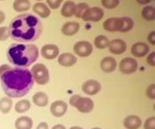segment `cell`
I'll return each mask as SVG.
<instances>
[{"label":"cell","instance_id":"cell-18","mask_svg":"<svg viewBox=\"0 0 155 129\" xmlns=\"http://www.w3.org/2000/svg\"><path fill=\"white\" fill-rule=\"evenodd\" d=\"M80 25L78 22L76 21H69L67 22L62 26L61 33L64 35L68 36H74L80 30Z\"/></svg>","mask_w":155,"mask_h":129},{"label":"cell","instance_id":"cell-39","mask_svg":"<svg viewBox=\"0 0 155 129\" xmlns=\"http://www.w3.org/2000/svg\"><path fill=\"white\" fill-rule=\"evenodd\" d=\"M51 129H66V127H65L63 124H58L53 126V127H51Z\"/></svg>","mask_w":155,"mask_h":129},{"label":"cell","instance_id":"cell-17","mask_svg":"<svg viewBox=\"0 0 155 129\" xmlns=\"http://www.w3.org/2000/svg\"><path fill=\"white\" fill-rule=\"evenodd\" d=\"M77 62V57L69 53H62L58 56V64L63 67H71L75 65Z\"/></svg>","mask_w":155,"mask_h":129},{"label":"cell","instance_id":"cell-37","mask_svg":"<svg viewBox=\"0 0 155 129\" xmlns=\"http://www.w3.org/2000/svg\"><path fill=\"white\" fill-rule=\"evenodd\" d=\"M36 129H48V125L46 122H40Z\"/></svg>","mask_w":155,"mask_h":129},{"label":"cell","instance_id":"cell-13","mask_svg":"<svg viewBox=\"0 0 155 129\" xmlns=\"http://www.w3.org/2000/svg\"><path fill=\"white\" fill-rule=\"evenodd\" d=\"M109 51L115 55H121L127 50V46L124 40L120 39H115L110 41L108 44Z\"/></svg>","mask_w":155,"mask_h":129},{"label":"cell","instance_id":"cell-36","mask_svg":"<svg viewBox=\"0 0 155 129\" xmlns=\"http://www.w3.org/2000/svg\"><path fill=\"white\" fill-rule=\"evenodd\" d=\"M11 68H11L8 65H6V64L2 65V66L0 67V77H1V76L5 72V71H7L8 70L11 69Z\"/></svg>","mask_w":155,"mask_h":129},{"label":"cell","instance_id":"cell-5","mask_svg":"<svg viewBox=\"0 0 155 129\" xmlns=\"http://www.w3.org/2000/svg\"><path fill=\"white\" fill-rule=\"evenodd\" d=\"M69 103L73 107L78 109L81 113H89L94 109V102L89 97H82L80 95H73Z\"/></svg>","mask_w":155,"mask_h":129},{"label":"cell","instance_id":"cell-24","mask_svg":"<svg viewBox=\"0 0 155 129\" xmlns=\"http://www.w3.org/2000/svg\"><path fill=\"white\" fill-rule=\"evenodd\" d=\"M31 107V103L27 100H22L18 101L15 106V110L18 113H24L30 110Z\"/></svg>","mask_w":155,"mask_h":129},{"label":"cell","instance_id":"cell-41","mask_svg":"<svg viewBox=\"0 0 155 129\" xmlns=\"http://www.w3.org/2000/svg\"><path fill=\"white\" fill-rule=\"evenodd\" d=\"M70 129H83V127H80V126H73V127H71Z\"/></svg>","mask_w":155,"mask_h":129},{"label":"cell","instance_id":"cell-2","mask_svg":"<svg viewBox=\"0 0 155 129\" xmlns=\"http://www.w3.org/2000/svg\"><path fill=\"white\" fill-rule=\"evenodd\" d=\"M9 33L14 40L29 42L36 40L42 32V24L31 14H22L15 17L9 24Z\"/></svg>","mask_w":155,"mask_h":129},{"label":"cell","instance_id":"cell-12","mask_svg":"<svg viewBox=\"0 0 155 129\" xmlns=\"http://www.w3.org/2000/svg\"><path fill=\"white\" fill-rule=\"evenodd\" d=\"M68 111V104L63 100H56L51 103L50 112L54 117H61Z\"/></svg>","mask_w":155,"mask_h":129},{"label":"cell","instance_id":"cell-21","mask_svg":"<svg viewBox=\"0 0 155 129\" xmlns=\"http://www.w3.org/2000/svg\"><path fill=\"white\" fill-rule=\"evenodd\" d=\"M76 4L73 1H66L62 6L61 14L64 18H71L75 14Z\"/></svg>","mask_w":155,"mask_h":129},{"label":"cell","instance_id":"cell-27","mask_svg":"<svg viewBox=\"0 0 155 129\" xmlns=\"http://www.w3.org/2000/svg\"><path fill=\"white\" fill-rule=\"evenodd\" d=\"M142 16L146 21H152L155 20V8L153 6L148 5L144 8L142 11Z\"/></svg>","mask_w":155,"mask_h":129},{"label":"cell","instance_id":"cell-40","mask_svg":"<svg viewBox=\"0 0 155 129\" xmlns=\"http://www.w3.org/2000/svg\"><path fill=\"white\" fill-rule=\"evenodd\" d=\"M137 2L139 3H141L142 5H145V4H147V3H150L151 2V1H137Z\"/></svg>","mask_w":155,"mask_h":129},{"label":"cell","instance_id":"cell-10","mask_svg":"<svg viewBox=\"0 0 155 129\" xmlns=\"http://www.w3.org/2000/svg\"><path fill=\"white\" fill-rule=\"evenodd\" d=\"M83 93L89 96L96 95L101 91V85L96 80H88L83 83L81 87Z\"/></svg>","mask_w":155,"mask_h":129},{"label":"cell","instance_id":"cell-35","mask_svg":"<svg viewBox=\"0 0 155 129\" xmlns=\"http://www.w3.org/2000/svg\"><path fill=\"white\" fill-rule=\"evenodd\" d=\"M148 40L151 45H155V31H152L148 34Z\"/></svg>","mask_w":155,"mask_h":129},{"label":"cell","instance_id":"cell-26","mask_svg":"<svg viewBox=\"0 0 155 129\" xmlns=\"http://www.w3.org/2000/svg\"><path fill=\"white\" fill-rule=\"evenodd\" d=\"M12 100L9 97H2L0 100V111L3 114L8 113L12 107Z\"/></svg>","mask_w":155,"mask_h":129},{"label":"cell","instance_id":"cell-1","mask_svg":"<svg viewBox=\"0 0 155 129\" xmlns=\"http://www.w3.org/2000/svg\"><path fill=\"white\" fill-rule=\"evenodd\" d=\"M1 86L9 98H21L27 95L34 83L30 70L14 68L8 70L0 77Z\"/></svg>","mask_w":155,"mask_h":129},{"label":"cell","instance_id":"cell-19","mask_svg":"<svg viewBox=\"0 0 155 129\" xmlns=\"http://www.w3.org/2000/svg\"><path fill=\"white\" fill-rule=\"evenodd\" d=\"M33 12L42 18H47L51 15V11L48 6L42 2H37L33 6Z\"/></svg>","mask_w":155,"mask_h":129},{"label":"cell","instance_id":"cell-9","mask_svg":"<svg viewBox=\"0 0 155 129\" xmlns=\"http://www.w3.org/2000/svg\"><path fill=\"white\" fill-rule=\"evenodd\" d=\"M74 51L77 56L80 57H88L92 54L93 46L88 41H79L74 44Z\"/></svg>","mask_w":155,"mask_h":129},{"label":"cell","instance_id":"cell-38","mask_svg":"<svg viewBox=\"0 0 155 129\" xmlns=\"http://www.w3.org/2000/svg\"><path fill=\"white\" fill-rule=\"evenodd\" d=\"M5 20V14L0 11V24L4 22Z\"/></svg>","mask_w":155,"mask_h":129},{"label":"cell","instance_id":"cell-8","mask_svg":"<svg viewBox=\"0 0 155 129\" xmlns=\"http://www.w3.org/2000/svg\"><path fill=\"white\" fill-rule=\"evenodd\" d=\"M104 17V12L98 7H89L82 16V19L85 21L98 22Z\"/></svg>","mask_w":155,"mask_h":129},{"label":"cell","instance_id":"cell-20","mask_svg":"<svg viewBox=\"0 0 155 129\" xmlns=\"http://www.w3.org/2000/svg\"><path fill=\"white\" fill-rule=\"evenodd\" d=\"M33 121L28 116H21L15 121V126L16 129H31L33 127Z\"/></svg>","mask_w":155,"mask_h":129},{"label":"cell","instance_id":"cell-34","mask_svg":"<svg viewBox=\"0 0 155 129\" xmlns=\"http://www.w3.org/2000/svg\"><path fill=\"white\" fill-rule=\"evenodd\" d=\"M147 62L151 66H155V52L150 53L147 57Z\"/></svg>","mask_w":155,"mask_h":129},{"label":"cell","instance_id":"cell-3","mask_svg":"<svg viewBox=\"0 0 155 129\" xmlns=\"http://www.w3.org/2000/svg\"><path fill=\"white\" fill-rule=\"evenodd\" d=\"M7 57L12 65L27 68L38 59L39 49L34 44L13 43L8 49Z\"/></svg>","mask_w":155,"mask_h":129},{"label":"cell","instance_id":"cell-16","mask_svg":"<svg viewBox=\"0 0 155 129\" xmlns=\"http://www.w3.org/2000/svg\"><path fill=\"white\" fill-rule=\"evenodd\" d=\"M100 68L104 72L110 73L113 72L117 68V62L114 58L107 56L101 59L100 63Z\"/></svg>","mask_w":155,"mask_h":129},{"label":"cell","instance_id":"cell-23","mask_svg":"<svg viewBox=\"0 0 155 129\" xmlns=\"http://www.w3.org/2000/svg\"><path fill=\"white\" fill-rule=\"evenodd\" d=\"M31 3L27 0H17L13 3V8L15 11L18 12H25L30 9Z\"/></svg>","mask_w":155,"mask_h":129},{"label":"cell","instance_id":"cell-15","mask_svg":"<svg viewBox=\"0 0 155 129\" xmlns=\"http://www.w3.org/2000/svg\"><path fill=\"white\" fill-rule=\"evenodd\" d=\"M142 124V119L136 115H128L124 120V126L126 129H139Z\"/></svg>","mask_w":155,"mask_h":129},{"label":"cell","instance_id":"cell-22","mask_svg":"<svg viewBox=\"0 0 155 129\" xmlns=\"http://www.w3.org/2000/svg\"><path fill=\"white\" fill-rule=\"evenodd\" d=\"M33 103L39 107H45L48 103V97L45 93L37 92L32 97Z\"/></svg>","mask_w":155,"mask_h":129},{"label":"cell","instance_id":"cell-7","mask_svg":"<svg viewBox=\"0 0 155 129\" xmlns=\"http://www.w3.org/2000/svg\"><path fill=\"white\" fill-rule=\"evenodd\" d=\"M120 71L124 74H131L138 69V62L131 57L124 58L120 62Z\"/></svg>","mask_w":155,"mask_h":129},{"label":"cell","instance_id":"cell-6","mask_svg":"<svg viewBox=\"0 0 155 129\" xmlns=\"http://www.w3.org/2000/svg\"><path fill=\"white\" fill-rule=\"evenodd\" d=\"M33 80L39 85H45L49 81V72L44 64H35L30 70Z\"/></svg>","mask_w":155,"mask_h":129},{"label":"cell","instance_id":"cell-42","mask_svg":"<svg viewBox=\"0 0 155 129\" xmlns=\"http://www.w3.org/2000/svg\"><path fill=\"white\" fill-rule=\"evenodd\" d=\"M92 129H101V128H100V127H93V128Z\"/></svg>","mask_w":155,"mask_h":129},{"label":"cell","instance_id":"cell-29","mask_svg":"<svg viewBox=\"0 0 155 129\" xmlns=\"http://www.w3.org/2000/svg\"><path fill=\"white\" fill-rule=\"evenodd\" d=\"M101 4L107 9H112L119 5L120 1L118 0H102Z\"/></svg>","mask_w":155,"mask_h":129},{"label":"cell","instance_id":"cell-31","mask_svg":"<svg viewBox=\"0 0 155 129\" xmlns=\"http://www.w3.org/2000/svg\"><path fill=\"white\" fill-rule=\"evenodd\" d=\"M144 129H155V117H150L145 120Z\"/></svg>","mask_w":155,"mask_h":129},{"label":"cell","instance_id":"cell-4","mask_svg":"<svg viewBox=\"0 0 155 129\" xmlns=\"http://www.w3.org/2000/svg\"><path fill=\"white\" fill-rule=\"evenodd\" d=\"M134 22L130 17L123 18H110L104 21L103 27L109 32H128L133 28Z\"/></svg>","mask_w":155,"mask_h":129},{"label":"cell","instance_id":"cell-32","mask_svg":"<svg viewBox=\"0 0 155 129\" xmlns=\"http://www.w3.org/2000/svg\"><path fill=\"white\" fill-rule=\"evenodd\" d=\"M147 97L151 100H155V83H151L146 90Z\"/></svg>","mask_w":155,"mask_h":129},{"label":"cell","instance_id":"cell-14","mask_svg":"<svg viewBox=\"0 0 155 129\" xmlns=\"http://www.w3.org/2000/svg\"><path fill=\"white\" fill-rule=\"evenodd\" d=\"M150 47L146 43L142 42H136L131 48V53L133 56L137 58H142L146 56L149 53Z\"/></svg>","mask_w":155,"mask_h":129},{"label":"cell","instance_id":"cell-28","mask_svg":"<svg viewBox=\"0 0 155 129\" xmlns=\"http://www.w3.org/2000/svg\"><path fill=\"white\" fill-rule=\"evenodd\" d=\"M89 8V6L88 5V4L84 2H80L78 3L77 5H76V10H75V15L77 18H81L83 15L84 14V12L87 10Z\"/></svg>","mask_w":155,"mask_h":129},{"label":"cell","instance_id":"cell-33","mask_svg":"<svg viewBox=\"0 0 155 129\" xmlns=\"http://www.w3.org/2000/svg\"><path fill=\"white\" fill-rule=\"evenodd\" d=\"M46 2L51 8L57 9L60 7L62 1L61 0H47Z\"/></svg>","mask_w":155,"mask_h":129},{"label":"cell","instance_id":"cell-25","mask_svg":"<svg viewBox=\"0 0 155 129\" xmlns=\"http://www.w3.org/2000/svg\"><path fill=\"white\" fill-rule=\"evenodd\" d=\"M109 42L110 41H109L108 38L106 36H104V35H98L95 38L94 45L97 49H105L108 46Z\"/></svg>","mask_w":155,"mask_h":129},{"label":"cell","instance_id":"cell-11","mask_svg":"<svg viewBox=\"0 0 155 129\" xmlns=\"http://www.w3.org/2000/svg\"><path fill=\"white\" fill-rule=\"evenodd\" d=\"M40 53L44 59L51 60L58 57L59 54V48L55 44H46L42 47Z\"/></svg>","mask_w":155,"mask_h":129},{"label":"cell","instance_id":"cell-30","mask_svg":"<svg viewBox=\"0 0 155 129\" xmlns=\"http://www.w3.org/2000/svg\"><path fill=\"white\" fill-rule=\"evenodd\" d=\"M10 36L9 28L8 27H0V41H5Z\"/></svg>","mask_w":155,"mask_h":129}]
</instances>
